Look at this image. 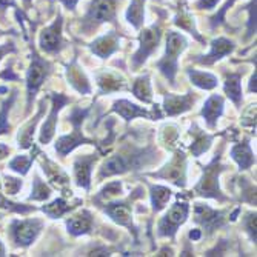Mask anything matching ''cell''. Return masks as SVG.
I'll use <instances>...</instances> for the list:
<instances>
[{"mask_svg":"<svg viewBox=\"0 0 257 257\" xmlns=\"http://www.w3.org/2000/svg\"><path fill=\"white\" fill-rule=\"evenodd\" d=\"M154 159H157L156 150H153L151 147H148L145 150L144 148L139 150L136 147L126 145L117 154L108 157L103 162L100 173H99V177L103 179V177H111L115 174L128 173L130 170H140L145 165H148V163Z\"/></svg>","mask_w":257,"mask_h":257,"instance_id":"1","label":"cell"},{"mask_svg":"<svg viewBox=\"0 0 257 257\" xmlns=\"http://www.w3.org/2000/svg\"><path fill=\"white\" fill-rule=\"evenodd\" d=\"M92 106H88L85 109H82L80 106H74L71 114L68 115V120L73 123L74 126V131L71 134H68V136H62L57 142H56V151L60 157H65L66 154H69L73 150H76L77 147L80 145H91V144H94L91 139L85 137L83 133H82V123L83 120L89 115Z\"/></svg>","mask_w":257,"mask_h":257,"instance_id":"2","label":"cell"},{"mask_svg":"<svg viewBox=\"0 0 257 257\" xmlns=\"http://www.w3.org/2000/svg\"><path fill=\"white\" fill-rule=\"evenodd\" d=\"M220 154H222V148L214 156V159L209 162L206 167H203L202 179L194 186V193L202 197L217 199L219 202H226L229 199L226 196H223V193L220 191V186H219V174L226 168V167L220 165V157H222Z\"/></svg>","mask_w":257,"mask_h":257,"instance_id":"3","label":"cell"},{"mask_svg":"<svg viewBox=\"0 0 257 257\" xmlns=\"http://www.w3.org/2000/svg\"><path fill=\"white\" fill-rule=\"evenodd\" d=\"M188 46V40L185 39L183 34L180 33H174V31H168L167 34V50H165V56H163L162 60H159L156 63L159 71L168 79V82L171 85H176V74H177V60L179 56L183 53V50Z\"/></svg>","mask_w":257,"mask_h":257,"instance_id":"4","label":"cell"},{"mask_svg":"<svg viewBox=\"0 0 257 257\" xmlns=\"http://www.w3.org/2000/svg\"><path fill=\"white\" fill-rule=\"evenodd\" d=\"M188 213H190L188 203L186 202H176L168 209V213L160 219V222L157 225V236L174 239L180 225H183L186 222V219H188Z\"/></svg>","mask_w":257,"mask_h":257,"instance_id":"5","label":"cell"},{"mask_svg":"<svg viewBox=\"0 0 257 257\" xmlns=\"http://www.w3.org/2000/svg\"><path fill=\"white\" fill-rule=\"evenodd\" d=\"M51 63L43 60L37 53H33V62L31 66L27 73V88H28V111L34 102V97L37 94V91L40 89L42 83L46 80V77L50 76L51 69Z\"/></svg>","mask_w":257,"mask_h":257,"instance_id":"6","label":"cell"},{"mask_svg":"<svg viewBox=\"0 0 257 257\" xmlns=\"http://www.w3.org/2000/svg\"><path fill=\"white\" fill-rule=\"evenodd\" d=\"M160 25L157 23H154L153 27L144 30L142 33H140V46H139V50L136 51V54L133 56L131 62H133V71H136V69H139L140 66H142L147 59L157 50V46H159V42H160Z\"/></svg>","mask_w":257,"mask_h":257,"instance_id":"7","label":"cell"},{"mask_svg":"<svg viewBox=\"0 0 257 257\" xmlns=\"http://www.w3.org/2000/svg\"><path fill=\"white\" fill-rule=\"evenodd\" d=\"M225 216H226L225 211H217V209H213L211 206H208L205 203L194 205V222L203 228L206 236H211L213 232H216L217 229L226 225Z\"/></svg>","mask_w":257,"mask_h":257,"instance_id":"8","label":"cell"},{"mask_svg":"<svg viewBox=\"0 0 257 257\" xmlns=\"http://www.w3.org/2000/svg\"><path fill=\"white\" fill-rule=\"evenodd\" d=\"M43 228V222L40 219H25V220H14L11 223L10 232L13 240L19 245L27 248L30 246L36 237L39 236V232Z\"/></svg>","mask_w":257,"mask_h":257,"instance_id":"9","label":"cell"},{"mask_svg":"<svg viewBox=\"0 0 257 257\" xmlns=\"http://www.w3.org/2000/svg\"><path fill=\"white\" fill-rule=\"evenodd\" d=\"M151 177L165 179L180 188L186 185V156L183 151H176L174 157L157 173H151Z\"/></svg>","mask_w":257,"mask_h":257,"instance_id":"10","label":"cell"},{"mask_svg":"<svg viewBox=\"0 0 257 257\" xmlns=\"http://www.w3.org/2000/svg\"><path fill=\"white\" fill-rule=\"evenodd\" d=\"M117 0H92L91 8L85 17V25L91 30L103 22H114Z\"/></svg>","mask_w":257,"mask_h":257,"instance_id":"11","label":"cell"},{"mask_svg":"<svg viewBox=\"0 0 257 257\" xmlns=\"http://www.w3.org/2000/svg\"><path fill=\"white\" fill-rule=\"evenodd\" d=\"M112 112H117L120 117H123L126 122H131L133 119L136 117H147V119H151V120H159L162 119V114L159 111V106L154 105V112H150L148 109L139 106L126 99H120V100H115L112 108H111Z\"/></svg>","mask_w":257,"mask_h":257,"instance_id":"12","label":"cell"},{"mask_svg":"<svg viewBox=\"0 0 257 257\" xmlns=\"http://www.w3.org/2000/svg\"><path fill=\"white\" fill-rule=\"evenodd\" d=\"M105 214H108L117 225L126 226L130 231H133L134 239L137 240V228L133 223V214H131V205L128 200H119V202H109L103 208Z\"/></svg>","mask_w":257,"mask_h":257,"instance_id":"13","label":"cell"},{"mask_svg":"<svg viewBox=\"0 0 257 257\" xmlns=\"http://www.w3.org/2000/svg\"><path fill=\"white\" fill-rule=\"evenodd\" d=\"M51 99H53V108H51V112L48 115V119L43 123L42 126V133H40V144L42 145H46L53 139L54 133H56V125H57V115H59V111L69 103V97H66L65 94H60V92H53L51 94Z\"/></svg>","mask_w":257,"mask_h":257,"instance_id":"14","label":"cell"},{"mask_svg":"<svg viewBox=\"0 0 257 257\" xmlns=\"http://www.w3.org/2000/svg\"><path fill=\"white\" fill-rule=\"evenodd\" d=\"M40 46L45 53L56 54L62 48V16L56 19L53 25L45 28L40 34Z\"/></svg>","mask_w":257,"mask_h":257,"instance_id":"15","label":"cell"},{"mask_svg":"<svg viewBox=\"0 0 257 257\" xmlns=\"http://www.w3.org/2000/svg\"><path fill=\"white\" fill-rule=\"evenodd\" d=\"M196 99H197L196 92H188V94H185V96L168 92V94H165V100H163V109H165L167 115L173 117V115H179V114L190 111Z\"/></svg>","mask_w":257,"mask_h":257,"instance_id":"16","label":"cell"},{"mask_svg":"<svg viewBox=\"0 0 257 257\" xmlns=\"http://www.w3.org/2000/svg\"><path fill=\"white\" fill-rule=\"evenodd\" d=\"M97 159H99L97 154H86V156H77L74 160L76 183L80 186V188H85L86 191H89L92 165H94Z\"/></svg>","mask_w":257,"mask_h":257,"instance_id":"17","label":"cell"},{"mask_svg":"<svg viewBox=\"0 0 257 257\" xmlns=\"http://www.w3.org/2000/svg\"><path fill=\"white\" fill-rule=\"evenodd\" d=\"M232 51H234V43L225 37H220V39H216L211 42V51H209L206 56L196 57L194 62L200 63V65H213Z\"/></svg>","mask_w":257,"mask_h":257,"instance_id":"18","label":"cell"},{"mask_svg":"<svg viewBox=\"0 0 257 257\" xmlns=\"http://www.w3.org/2000/svg\"><path fill=\"white\" fill-rule=\"evenodd\" d=\"M223 106H225V100L219 94H213V96H209L206 99V102L202 106L200 115L206 122L208 128H211V130L216 128L219 117L223 114Z\"/></svg>","mask_w":257,"mask_h":257,"instance_id":"19","label":"cell"},{"mask_svg":"<svg viewBox=\"0 0 257 257\" xmlns=\"http://www.w3.org/2000/svg\"><path fill=\"white\" fill-rule=\"evenodd\" d=\"M119 40H120L119 34L115 31H111V33H108V34H105V36H102L97 40L92 42L89 45V48L100 59H106L112 53H115L119 50Z\"/></svg>","mask_w":257,"mask_h":257,"instance_id":"20","label":"cell"},{"mask_svg":"<svg viewBox=\"0 0 257 257\" xmlns=\"http://www.w3.org/2000/svg\"><path fill=\"white\" fill-rule=\"evenodd\" d=\"M92 223H94V219H92V214L88 211V209H83L82 213L69 217L66 220V229L71 236L79 237V236H85L89 234L92 229Z\"/></svg>","mask_w":257,"mask_h":257,"instance_id":"21","label":"cell"},{"mask_svg":"<svg viewBox=\"0 0 257 257\" xmlns=\"http://www.w3.org/2000/svg\"><path fill=\"white\" fill-rule=\"evenodd\" d=\"M231 159L237 163L240 171H246V170H249L254 165L255 157L252 154V150H251L248 137L243 140V142L236 144L234 147L231 148Z\"/></svg>","mask_w":257,"mask_h":257,"instance_id":"22","label":"cell"},{"mask_svg":"<svg viewBox=\"0 0 257 257\" xmlns=\"http://www.w3.org/2000/svg\"><path fill=\"white\" fill-rule=\"evenodd\" d=\"M66 79H68L69 85H71L77 92H80V94H89L91 92V85H89L85 73L82 71V68L77 65L76 59L66 68Z\"/></svg>","mask_w":257,"mask_h":257,"instance_id":"23","label":"cell"},{"mask_svg":"<svg viewBox=\"0 0 257 257\" xmlns=\"http://www.w3.org/2000/svg\"><path fill=\"white\" fill-rule=\"evenodd\" d=\"M242 76H243V71L240 73H226L225 74V85H223V89H225V94L226 97L234 102V105L237 108L242 106V100H243V96H242Z\"/></svg>","mask_w":257,"mask_h":257,"instance_id":"24","label":"cell"},{"mask_svg":"<svg viewBox=\"0 0 257 257\" xmlns=\"http://www.w3.org/2000/svg\"><path fill=\"white\" fill-rule=\"evenodd\" d=\"M193 128H194V131L191 130L193 144H191L190 150H191V153H193L194 157H199V156H202L203 153H206L209 150V147H211L216 134H208V133H205L196 123L193 125Z\"/></svg>","mask_w":257,"mask_h":257,"instance_id":"25","label":"cell"},{"mask_svg":"<svg viewBox=\"0 0 257 257\" xmlns=\"http://www.w3.org/2000/svg\"><path fill=\"white\" fill-rule=\"evenodd\" d=\"M97 85L100 94H109L112 91H120L126 88L125 80L115 73H100L97 74Z\"/></svg>","mask_w":257,"mask_h":257,"instance_id":"26","label":"cell"},{"mask_svg":"<svg viewBox=\"0 0 257 257\" xmlns=\"http://www.w3.org/2000/svg\"><path fill=\"white\" fill-rule=\"evenodd\" d=\"M42 156H43L42 167H43V171L46 173V176H48L50 182L57 185L59 188L66 186L69 183V177L66 176V173L60 167H57L54 162H51L48 157H46V154H42Z\"/></svg>","mask_w":257,"mask_h":257,"instance_id":"27","label":"cell"},{"mask_svg":"<svg viewBox=\"0 0 257 257\" xmlns=\"http://www.w3.org/2000/svg\"><path fill=\"white\" fill-rule=\"evenodd\" d=\"M150 186V194H151V203H153V211L159 213L163 208L167 206L170 197L173 196V191L168 186H162V185H153L148 183Z\"/></svg>","mask_w":257,"mask_h":257,"instance_id":"28","label":"cell"},{"mask_svg":"<svg viewBox=\"0 0 257 257\" xmlns=\"http://www.w3.org/2000/svg\"><path fill=\"white\" fill-rule=\"evenodd\" d=\"M186 74H188L190 80L193 85H196L200 89H214L219 85V80L214 74L211 73H205V71H197V69H186Z\"/></svg>","mask_w":257,"mask_h":257,"instance_id":"29","label":"cell"},{"mask_svg":"<svg viewBox=\"0 0 257 257\" xmlns=\"http://www.w3.org/2000/svg\"><path fill=\"white\" fill-rule=\"evenodd\" d=\"M133 94L142 100L144 103H151L153 102V88H151V82H150V74H144L134 80L133 83Z\"/></svg>","mask_w":257,"mask_h":257,"instance_id":"30","label":"cell"},{"mask_svg":"<svg viewBox=\"0 0 257 257\" xmlns=\"http://www.w3.org/2000/svg\"><path fill=\"white\" fill-rule=\"evenodd\" d=\"M45 106H46V102H45V99H43V100L40 102V108H39V112H37V115L34 117V120H31L25 128H23V130L19 133V147H20V148H23V150L31 148V145H33V136H34V128H36L39 119L42 117V114H43V111H45Z\"/></svg>","mask_w":257,"mask_h":257,"instance_id":"31","label":"cell"},{"mask_svg":"<svg viewBox=\"0 0 257 257\" xmlns=\"http://www.w3.org/2000/svg\"><path fill=\"white\" fill-rule=\"evenodd\" d=\"M77 205H71V203H68L63 197H59L56 199L54 202H51L50 205H45L42 208V211L46 214V216H50L51 219H59L62 217L63 214H66L68 211H73V209L76 208Z\"/></svg>","mask_w":257,"mask_h":257,"instance_id":"32","label":"cell"},{"mask_svg":"<svg viewBox=\"0 0 257 257\" xmlns=\"http://www.w3.org/2000/svg\"><path fill=\"white\" fill-rule=\"evenodd\" d=\"M144 5L145 0H131V5L126 11V20L134 28H140L144 25V17H145Z\"/></svg>","mask_w":257,"mask_h":257,"instance_id":"33","label":"cell"},{"mask_svg":"<svg viewBox=\"0 0 257 257\" xmlns=\"http://www.w3.org/2000/svg\"><path fill=\"white\" fill-rule=\"evenodd\" d=\"M36 153H39L37 148L34 150V154H36ZM34 154H31L30 157H27V156H17L16 159H13V160L10 162V168L14 170L16 173L22 174V176H25V174L30 171V167H31L33 160L36 159Z\"/></svg>","mask_w":257,"mask_h":257,"instance_id":"34","label":"cell"},{"mask_svg":"<svg viewBox=\"0 0 257 257\" xmlns=\"http://www.w3.org/2000/svg\"><path fill=\"white\" fill-rule=\"evenodd\" d=\"M120 193H122V182H119V180L109 182L106 186H103V188L100 190V193L94 197V202L99 205L100 202H103V200H109L111 197L119 196Z\"/></svg>","mask_w":257,"mask_h":257,"instance_id":"35","label":"cell"},{"mask_svg":"<svg viewBox=\"0 0 257 257\" xmlns=\"http://www.w3.org/2000/svg\"><path fill=\"white\" fill-rule=\"evenodd\" d=\"M50 196H51V188L39 176H36L30 200H46V199H50Z\"/></svg>","mask_w":257,"mask_h":257,"instance_id":"36","label":"cell"},{"mask_svg":"<svg viewBox=\"0 0 257 257\" xmlns=\"http://www.w3.org/2000/svg\"><path fill=\"white\" fill-rule=\"evenodd\" d=\"M16 97H17V91H14V92H13V94H11V97H10V100H7V102L4 103V108H2V111H0V134L10 133V123H8V111H10L11 105L14 103Z\"/></svg>","mask_w":257,"mask_h":257,"instance_id":"37","label":"cell"},{"mask_svg":"<svg viewBox=\"0 0 257 257\" xmlns=\"http://www.w3.org/2000/svg\"><path fill=\"white\" fill-rule=\"evenodd\" d=\"M242 226H243V229L246 231V234L249 236L251 242L255 243V239H257V236H255V232H257V219H255V213H252V211L246 213L245 217H243Z\"/></svg>","mask_w":257,"mask_h":257,"instance_id":"38","label":"cell"},{"mask_svg":"<svg viewBox=\"0 0 257 257\" xmlns=\"http://www.w3.org/2000/svg\"><path fill=\"white\" fill-rule=\"evenodd\" d=\"M179 137V133H177V128L176 126H171V125H167L162 128V140L163 144H165L167 147H173L176 144V140Z\"/></svg>","mask_w":257,"mask_h":257,"instance_id":"39","label":"cell"},{"mask_svg":"<svg viewBox=\"0 0 257 257\" xmlns=\"http://www.w3.org/2000/svg\"><path fill=\"white\" fill-rule=\"evenodd\" d=\"M242 125L252 130V133H255V103L249 105V108L243 112L242 115Z\"/></svg>","mask_w":257,"mask_h":257,"instance_id":"40","label":"cell"},{"mask_svg":"<svg viewBox=\"0 0 257 257\" xmlns=\"http://www.w3.org/2000/svg\"><path fill=\"white\" fill-rule=\"evenodd\" d=\"M249 17H248V33H246V39L252 37V34H255V0H251L249 4Z\"/></svg>","mask_w":257,"mask_h":257,"instance_id":"41","label":"cell"},{"mask_svg":"<svg viewBox=\"0 0 257 257\" xmlns=\"http://www.w3.org/2000/svg\"><path fill=\"white\" fill-rule=\"evenodd\" d=\"M174 23L176 25H179V27H182V28H186V30H190L191 31V34L194 33V36L200 40V37H199V34L194 31V28L191 27V23H193V20H191V17H188V16H183V14H180V16H177L176 17V20H174Z\"/></svg>","mask_w":257,"mask_h":257,"instance_id":"42","label":"cell"},{"mask_svg":"<svg viewBox=\"0 0 257 257\" xmlns=\"http://www.w3.org/2000/svg\"><path fill=\"white\" fill-rule=\"evenodd\" d=\"M234 2H236V0H228V2L223 5V8H222V10H220V11H219V13L211 19V27H213V28H216L217 25H220V23L225 20V14H226V11L229 10V7H231L232 4H234Z\"/></svg>","mask_w":257,"mask_h":257,"instance_id":"43","label":"cell"},{"mask_svg":"<svg viewBox=\"0 0 257 257\" xmlns=\"http://www.w3.org/2000/svg\"><path fill=\"white\" fill-rule=\"evenodd\" d=\"M22 186V182L19 179H14V177H5V188H7V193L8 194H17V191L20 190Z\"/></svg>","mask_w":257,"mask_h":257,"instance_id":"44","label":"cell"},{"mask_svg":"<svg viewBox=\"0 0 257 257\" xmlns=\"http://www.w3.org/2000/svg\"><path fill=\"white\" fill-rule=\"evenodd\" d=\"M219 2H220V0H199V2L196 4V7H197L199 10H211V8H214Z\"/></svg>","mask_w":257,"mask_h":257,"instance_id":"45","label":"cell"},{"mask_svg":"<svg viewBox=\"0 0 257 257\" xmlns=\"http://www.w3.org/2000/svg\"><path fill=\"white\" fill-rule=\"evenodd\" d=\"M13 51H16V48H14V45H13V43H5V45H2V46H0V60H2V57H4L7 53H13Z\"/></svg>","mask_w":257,"mask_h":257,"instance_id":"46","label":"cell"},{"mask_svg":"<svg viewBox=\"0 0 257 257\" xmlns=\"http://www.w3.org/2000/svg\"><path fill=\"white\" fill-rule=\"evenodd\" d=\"M255 79H257V73H255V69H254V73H252V76H251V79H249V86H248V91L251 92H254L255 94V91H257V86H255Z\"/></svg>","mask_w":257,"mask_h":257,"instance_id":"47","label":"cell"},{"mask_svg":"<svg viewBox=\"0 0 257 257\" xmlns=\"http://www.w3.org/2000/svg\"><path fill=\"white\" fill-rule=\"evenodd\" d=\"M188 237L191 239V240H200L202 239V229H191L190 232H188Z\"/></svg>","mask_w":257,"mask_h":257,"instance_id":"48","label":"cell"},{"mask_svg":"<svg viewBox=\"0 0 257 257\" xmlns=\"http://www.w3.org/2000/svg\"><path fill=\"white\" fill-rule=\"evenodd\" d=\"M60 2H62V4H63L66 8H68V10H74L79 0H60Z\"/></svg>","mask_w":257,"mask_h":257,"instance_id":"49","label":"cell"},{"mask_svg":"<svg viewBox=\"0 0 257 257\" xmlns=\"http://www.w3.org/2000/svg\"><path fill=\"white\" fill-rule=\"evenodd\" d=\"M8 153H10V148L7 145H4V144H0V159L8 156Z\"/></svg>","mask_w":257,"mask_h":257,"instance_id":"50","label":"cell"},{"mask_svg":"<svg viewBox=\"0 0 257 257\" xmlns=\"http://www.w3.org/2000/svg\"><path fill=\"white\" fill-rule=\"evenodd\" d=\"M10 5H16L14 4V0H0V8H7V7H10Z\"/></svg>","mask_w":257,"mask_h":257,"instance_id":"51","label":"cell"},{"mask_svg":"<svg viewBox=\"0 0 257 257\" xmlns=\"http://www.w3.org/2000/svg\"><path fill=\"white\" fill-rule=\"evenodd\" d=\"M0 255H5V246L2 242H0Z\"/></svg>","mask_w":257,"mask_h":257,"instance_id":"52","label":"cell"},{"mask_svg":"<svg viewBox=\"0 0 257 257\" xmlns=\"http://www.w3.org/2000/svg\"><path fill=\"white\" fill-rule=\"evenodd\" d=\"M0 34H2V33H0Z\"/></svg>","mask_w":257,"mask_h":257,"instance_id":"53","label":"cell"}]
</instances>
